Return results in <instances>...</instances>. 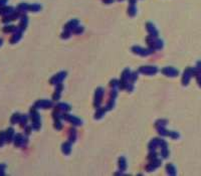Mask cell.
Masks as SVG:
<instances>
[{"instance_id": "1", "label": "cell", "mask_w": 201, "mask_h": 176, "mask_svg": "<svg viewBox=\"0 0 201 176\" xmlns=\"http://www.w3.org/2000/svg\"><path fill=\"white\" fill-rule=\"evenodd\" d=\"M30 119H31V126L34 130H39L40 127H41V123H40V115L39 113L37 112L36 108L32 107L30 109Z\"/></svg>"}, {"instance_id": "2", "label": "cell", "mask_w": 201, "mask_h": 176, "mask_svg": "<svg viewBox=\"0 0 201 176\" xmlns=\"http://www.w3.org/2000/svg\"><path fill=\"white\" fill-rule=\"evenodd\" d=\"M130 75H131V72H130L129 69H125L124 72H122V77H121V79L119 82V88L121 90H126L128 84L130 83Z\"/></svg>"}, {"instance_id": "3", "label": "cell", "mask_w": 201, "mask_h": 176, "mask_svg": "<svg viewBox=\"0 0 201 176\" xmlns=\"http://www.w3.org/2000/svg\"><path fill=\"white\" fill-rule=\"evenodd\" d=\"M132 51H133L134 53H136V55H142V56H146V55H152L153 53H154V49L152 48H141V46H138V45H135L131 49Z\"/></svg>"}, {"instance_id": "4", "label": "cell", "mask_w": 201, "mask_h": 176, "mask_svg": "<svg viewBox=\"0 0 201 176\" xmlns=\"http://www.w3.org/2000/svg\"><path fill=\"white\" fill-rule=\"evenodd\" d=\"M158 72V67H153V65H143V67H139L138 72L143 75H147V76H153L156 75Z\"/></svg>"}, {"instance_id": "5", "label": "cell", "mask_w": 201, "mask_h": 176, "mask_svg": "<svg viewBox=\"0 0 201 176\" xmlns=\"http://www.w3.org/2000/svg\"><path fill=\"white\" fill-rule=\"evenodd\" d=\"M61 119L65 120L67 122H70V124H72V125H75V126H80L82 124V120L77 118V117H75V116H72V115H70V114H67V112L61 114Z\"/></svg>"}, {"instance_id": "6", "label": "cell", "mask_w": 201, "mask_h": 176, "mask_svg": "<svg viewBox=\"0 0 201 176\" xmlns=\"http://www.w3.org/2000/svg\"><path fill=\"white\" fill-rule=\"evenodd\" d=\"M13 142H14L15 147H24V146H26L27 142H28L27 136H26V137H24V136H23L22 134H20V133L16 134V135L14 136Z\"/></svg>"}, {"instance_id": "7", "label": "cell", "mask_w": 201, "mask_h": 176, "mask_svg": "<svg viewBox=\"0 0 201 176\" xmlns=\"http://www.w3.org/2000/svg\"><path fill=\"white\" fill-rule=\"evenodd\" d=\"M104 97V89L103 88H98L94 94V106L96 108H99L102 104Z\"/></svg>"}, {"instance_id": "8", "label": "cell", "mask_w": 201, "mask_h": 176, "mask_svg": "<svg viewBox=\"0 0 201 176\" xmlns=\"http://www.w3.org/2000/svg\"><path fill=\"white\" fill-rule=\"evenodd\" d=\"M33 107H35L36 109H49V108L53 107V104L51 101L48 100H39L35 102Z\"/></svg>"}, {"instance_id": "9", "label": "cell", "mask_w": 201, "mask_h": 176, "mask_svg": "<svg viewBox=\"0 0 201 176\" xmlns=\"http://www.w3.org/2000/svg\"><path fill=\"white\" fill-rule=\"evenodd\" d=\"M67 77V72H58V74H56L55 76H53V77L50 79V81H49V83L51 84H60L61 82L65 79V77Z\"/></svg>"}, {"instance_id": "10", "label": "cell", "mask_w": 201, "mask_h": 176, "mask_svg": "<svg viewBox=\"0 0 201 176\" xmlns=\"http://www.w3.org/2000/svg\"><path fill=\"white\" fill-rule=\"evenodd\" d=\"M160 166H161V160L158 158H156V159H154V160L150 161V163L146 166V170L149 171V172H151V171H154L155 169L159 168Z\"/></svg>"}, {"instance_id": "11", "label": "cell", "mask_w": 201, "mask_h": 176, "mask_svg": "<svg viewBox=\"0 0 201 176\" xmlns=\"http://www.w3.org/2000/svg\"><path fill=\"white\" fill-rule=\"evenodd\" d=\"M161 72H162L163 75H165V76L167 77H176L177 75H178V70L176 69H174V67H164V69L161 70Z\"/></svg>"}, {"instance_id": "12", "label": "cell", "mask_w": 201, "mask_h": 176, "mask_svg": "<svg viewBox=\"0 0 201 176\" xmlns=\"http://www.w3.org/2000/svg\"><path fill=\"white\" fill-rule=\"evenodd\" d=\"M161 147V156L163 157V159H166L169 156V150H168V144L165 140H161L160 143Z\"/></svg>"}, {"instance_id": "13", "label": "cell", "mask_w": 201, "mask_h": 176, "mask_svg": "<svg viewBox=\"0 0 201 176\" xmlns=\"http://www.w3.org/2000/svg\"><path fill=\"white\" fill-rule=\"evenodd\" d=\"M22 32H23V30L22 29H20L19 27L16 29V31L15 32H13V34H12V36H11V38H10V43L11 44H14V43H16V42H18L21 39V37H22Z\"/></svg>"}, {"instance_id": "14", "label": "cell", "mask_w": 201, "mask_h": 176, "mask_svg": "<svg viewBox=\"0 0 201 176\" xmlns=\"http://www.w3.org/2000/svg\"><path fill=\"white\" fill-rule=\"evenodd\" d=\"M146 29H147L149 35L154 36V37H158V30L156 29L155 25H153V23H151V22L146 23Z\"/></svg>"}, {"instance_id": "15", "label": "cell", "mask_w": 201, "mask_h": 176, "mask_svg": "<svg viewBox=\"0 0 201 176\" xmlns=\"http://www.w3.org/2000/svg\"><path fill=\"white\" fill-rule=\"evenodd\" d=\"M63 90V84H56V88H55V92L53 95V101H58L60 99V95H61V92Z\"/></svg>"}, {"instance_id": "16", "label": "cell", "mask_w": 201, "mask_h": 176, "mask_svg": "<svg viewBox=\"0 0 201 176\" xmlns=\"http://www.w3.org/2000/svg\"><path fill=\"white\" fill-rule=\"evenodd\" d=\"M79 24H80L79 20H77V19H72V20L68 21L67 24L65 25V30H70V31H72L75 27L79 26Z\"/></svg>"}, {"instance_id": "17", "label": "cell", "mask_w": 201, "mask_h": 176, "mask_svg": "<svg viewBox=\"0 0 201 176\" xmlns=\"http://www.w3.org/2000/svg\"><path fill=\"white\" fill-rule=\"evenodd\" d=\"M161 140H162V139H160V138H154V139H153L150 143H149V145H148L149 150H150V151L156 150V148H158L160 146Z\"/></svg>"}, {"instance_id": "18", "label": "cell", "mask_w": 201, "mask_h": 176, "mask_svg": "<svg viewBox=\"0 0 201 176\" xmlns=\"http://www.w3.org/2000/svg\"><path fill=\"white\" fill-rule=\"evenodd\" d=\"M14 136H15V133H14V129L13 128H8L5 132V137H6V142L7 143H11L14 139Z\"/></svg>"}, {"instance_id": "19", "label": "cell", "mask_w": 201, "mask_h": 176, "mask_svg": "<svg viewBox=\"0 0 201 176\" xmlns=\"http://www.w3.org/2000/svg\"><path fill=\"white\" fill-rule=\"evenodd\" d=\"M61 150L65 155H70V152H72V142L70 141H67V142H65L61 146Z\"/></svg>"}, {"instance_id": "20", "label": "cell", "mask_w": 201, "mask_h": 176, "mask_svg": "<svg viewBox=\"0 0 201 176\" xmlns=\"http://www.w3.org/2000/svg\"><path fill=\"white\" fill-rule=\"evenodd\" d=\"M27 23H28L27 16L25 15V14H22V15H21V17H20V22H19V25H18V27H19L20 29H22V30L26 29Z\"/></svg>"}, {"instance_id": "21", "label": "cell", "mask_w": 201, "mask_h": 176, "mask_svg": "<svg viewBox=\"0 0 201 176\" xmlns=\"http://www.w3.org/2000/svg\"><path fill=\"white\" fill-rule=\"evenodd\" d=\"M119 169L121 172H124L125 170L127 169V161H126V158L123 156H121L119 158Z\"/></svg>"}, {"instance_id": "22", "label": "cell", "mask_w": 201, "mask_h": 176, "mask_svg": "<svg viewBox=\"0 0 201 176\" xmlns=\"http://www.w3.org/2000/svg\"><path fill=\"white\" fill-rule=\"evenodd\" d=\"M56 109H58L60 112H68L70 111V106L67 105V104H65V103H58V105L55 106Z\"/></svg>"}, {"instance_id": "23", "label": "cell", "mask_w": 201, "mask_h": 176, "mask_svg": "<svg viewBox=\"0 0 201 176\" xmlns=\"http://www.w3.org/2000/svg\"><path fill=\"white\" fill-rule=\"evenodd\" d=\"M105 113H106V108H97V112L96 114H94V119L99 120L101 118H103L104 116H105Z\"/></svg>"}, {"instance_id": "24", "label": "cell", "mask_w": 201, "mask_h": 176, "mask_svg": "<svg viewBox=\"0 0 201 176\" xmlns=\"http://www.w3.org/2000/svg\"><path fill=\"white\" fill-rule=\"evenodd\" d=\"M13 8L12 7H6V6H2L0 7V15H8V14H10L11 12H13Z\"/></svg>"}, {"instance_id": "25", "label": "cell", "mask_w": 201, "mask_h": 176, "mask_svg": "<svg viewBox=\"0 0 201 176\" xmlns=\"http://www.w3.org/2000/svg\"><path fill=\"white\" fill-rule=\"evenodd\" d=\"M68 138L70 142H75L77 140V130L75 128H70L68 130Z\"/></svg>"}, {"instance_id": "26", "label": "cell", "mask_w": 201, "mask_h": 176, "mask_svg": "<svg viewBox=\"0 0 201 176\" xmlns=\"http://www.w3.org/2000/svg\"><path fill=\"white\" fill-rule=\"evenodd\" d=\"M17 28L18 27L15 26V25H5L3 27V32H5V33H13V32L16 31Z\"/></svg>"}, {"instance_id": "27", "label": "cell", "mask_w": 201, "mask_h": 176, "mask_svg": "<svg viewBox=\"0 0 201 176\" xmlns=\"http://www.w3.org/2000/svg\"><path fill=\"white\" fill-rule=\"evenodd\" d=\"M157 132L159 134L160 136H162V137H166V136L169 135V131L166 130V128H165V126H161V127H157Z\"/></svg>"}, {"instance_id": "28", "label": "cell", "mask_w": 201, "mask_h": 176, "mask_svg": "<svg viewBox=\"0 0 201 176\" xmlns=\"http://www.w3.org/2000/svg\"><path fill=\"white\" fill-rule=\"evenodd\" d=\"M20 117H21V115L19 114V113H14V114L11 116V118H10V122H11V124H17V123H19V120H20Z\"/></svg>"}, {"instance_id": "29", "label": "cell", "mask_w": 201, "mask_h": 176, "mask_svg": "<svg viewBox=\"0 0 201 176\" xmlns=\"http://www.w3.org/2000/svg\"><path fill=\"white\" fill-rule=\"evenodd\" d=\"M166 171H167V173L169 175H175L176 174V169H175L174 167V165H172L171 163H169V164H167L166 165Z\"/></svg>"}, {"instance_id": "30", "label": "cell", "mask_w": 201, "mask_h": 176, "mask_svg": "<svg viewBox=\"0 0 201 176\" xmlns=\"http://www.w3.org/2000/svg\"><path fill=\"white\" fill-rule=\"evenodd\" d=\"M27 121H28V116H26V115H21L20 120H19V125H20V127L24 128V127L27 125Z\"/></svg>"}, {"instance_id": "31", "label": "cell", "mask_w": 201, "mask_h": 176, "mask_svg": "<svg viewBox=\"0 0 201 176\" xmlns=\"http://www.w3.org/2000/svg\"><path fill=\"white\" fill-rule=\"evenodd\" d=\"M115 100H116V99H113V98L109 99L107 105H106V110H107V111H110V110H112L113 108H114V106H115Z\"/></svg>"}, {"instance_id": "32", "label": "cell", "mask_w": 201, "mask_h": 176, "mask_svg": "<svg viewBox=\"0 0 201 176\" xmlns=\"http://www.w3.org/2000/svg\"><path fill=\"white\" fill-rule=\"evenodd\" d=\"M41 9V6L39 4H29L28 6V11H33V12H37Z\"/></svg>"}, {"instance_id": "33", "label": "cell", "mask_w": 201, "mask_h": 176, "mask_svg": "<svg viewBox=\"0 0 201 176\" xmlns=\"http://www.w3.org/2000/svg\"><path fill=\"white\" fill-rule=\"evenodd\" d=\"M136 6H135V4H130L129 6V9H128V14H129L130 16H135L136 15Z\"/></svg>"}, {"instance_id": "34", "label": "cell", "mask_w": 201, "mask_h": 176, "mask_svg": "<svg viewBox=\"0 0 201 176\" xmlns=\"http://www.w3.org/2000/svg\"><path fill=\"white\" fill-rule=\"evenodd\" d=\"M28 6H29V4L20 3L19 5L17 6V10L20 11V12H25V11H28Z\"/></svg>"}, {"instance_id": "35", "label": "cell", "mask_w": 201, "mask_h": 176, "mask_svg": "<svg viewBox=\"0 0 201 176\" xmlns=\"http://www.w3.org/2000/svg\"><path fill=\"white\" fill-rule=\"evenodd\" d=\"M162 48H163V41L161 40V39L156 37L155 42H154V48L155 49H161Z\"/></svg>"}, {"instance_id": "36", "label": "cell", "mask_w": 201, "mask_h": 176, "mask_svg": "<svg viewBox=\"0 0 201 176\" xmlns=\"http://www.w3.org/2000/svg\"><path fill=\"white\" fill-rule=\"evenodd\" d=\"M167 120L166 119H160V120H158L157 122H155V127L157 128V127H161V126H165L166 127L167 125Z\"/></svg>"}, {"instance_id": "37", "label": "cell", "mask_w": 201, "mask_h": 176, "mask_svg": "<svg viewBox=\"0 0 201 176\" xmlns=\"http://www.w3.org/2000/svg\"><path fill=\"white\" fill-rule=\"evenodd\" d=\"M54 128H55L56 130H61L63 124H61V122H60V118L54 119Z\"/></svg>"}, {"instance_id": "38", "label": "cell", "mask_w": 201, "mask_h": 176, "mask_svg": "<svg viewBox=\"0 0 201 176\" xmlns=\"http://www.w3.org/2000/svg\"><path fill=\"white\" fill-rule=\"evenodd\" d=\"M137 79H138V74H137V72H131V75H130V79H129L130 83L134 84L135 82L137 81Z\"/></svg>"}, {"instance_id": "39", "label": "cell", "mask_w": 201, "mask_h": 176, "mask_svg": "<svg viewBox=\"0 0 201 176\" xmlns=\"http://www.w3.org/2000/svg\"><path fill=\"white\" fill-rule=\"evenodd\" d=\"M6 142V137H5V132H0V147H2L4 145V143Z\"/></svg>"}, {"instance_id": "40", "label": "cell", "mask_w": 201, "mask_h": 176, "mask_svg": "<svg viewBox=\"0 0 201 176\" xmlns=\"http://www.w3.org/2000/svg\"><path fill=\"white\" fill-rule=\"evenodd\" d=\"M158 157V155H157V153H156V151L155 150H153V151H150V153H149V155H148V160H154V159H156Z\"/></svg>"}, {"instance_id": "41", "label": "cell", "mask_w": 201, "mask_h": 176, "mask_svg": "<svg viewBox=\"0 0 201 176\" xmlns=\"http://www.w3.org/2000/svg\"><path fill=\"white\" fill-rule=\"evenodd\" d=\"M70 35H72V31H70V30H65L61 33V37H63V39H67V38H70Z\"/></svg>"}, {"instance_id": "42", "label": "cell", "mask_w": 201, "mask_h": 176, "mask_svg": "<svg viewBox=\"0 0 201 176\" xmlns=\"http://www.w3.org/2000/svg\"><path fill=\"white\" fill-rule=\"evenodd\" d=\"M110 87L112 89H116L117 87H119V81L118 79H112L110 82Z\"/></svg>"}, {"instance_id": "43", "label": "cell", "mask_w": 201, "mask_h": 176, "mask_svg": "<svg viewBox=\"0 0 201 176\" xmlns=\"http://www.w3.org/2000/svg\"><path fill=\"white\" fill-rule=\"evenodd\" d=\"M32 129H33V128H32V126H27V125L25 126L24 127V133H25V135H26V136L29 135V134L31 133Z\"/></svg>"}, {"instance_id": "44", "label": "cell", "mask_w": 201, "mask_h": 176, "mask_svg": "<svg viewBox=\"0 0 201 176\" xmlns=\"http://www.w3.org/2000/svg\"><path fill=\"white\" fill-rule=\"evenodd\" d=\"M72 31H74L75 34H80L82 31H84V27H82V26H80V25H79V26L75 27V29L72 30Z\"/></svg>"}, {"instance_id": "45", "label": "cell", "mask_w": 201, "mask_h": 176, "mask_svg": "<svg viewBox=\"0 0 201 176\" xmlns=\"http://www.w3.org/2000/svg\"><path fill=\"white\" fill-rule=\"evenodd\" d=\"M188 81H189V72H187V70H186V72H185V75H184L183 79H182V82H183V84H188Z\"/></svg>"}, {"instance_id": "46", "label": "cell", "mask_w": 201, "mask_h": 176, "mask_svg": "<svg viewBox=\"0 0 201 176\" xmlns=\"http://www.w3.org/2000/svg\"><path fill=\"white\" fill-rule=\"evenodd\" d=\"M5 168H6L5 164H0V175H4V174H5V172H4Z\"/></svg>"}, {"instance_id": "47", "label": "cell", "mask_w": 201, "mask_h": 176, "mask_svg": "<svg viewBox=\"0 0 201 176\" xmlns=\"http://www.w3.org/2000/svg\"><path fill=\"white\" fill-rule=\"evenodd\" d=\"M168 136H170L172 139H177V138L179 137V135L176 132H169V135H168Z\"/></svg>"}, {"instance_id": "48", "label": "cell", "mask_w": 201, "mask_h": 176, "mask_svg": "<svg viewBox=\"0 0 201 176\" xmlns=\"http://www.w3.org/2000/svg\"><path fill=\"white\" fill-rule=\"evenodd\" d=\"M7 1H8V0H0V7L5 6V4H6Z\"/></svg>"}, {"instance_id": "49", "label": "cell", "mask_w": 201, "mask_h": 176, "mask_svg": "<svg viewBox=\"0 0 201 176\" xmlns=\"http://www.w3.org/2000/svg\"><path fill=\"white\" fill-rule=\"evenodd\" d=\"M114 1V0H104V2H105V3H112V2Z\"/></svg>"}, {"instance_id": "50", "label": "cell", "mask_w": 201, "mask_h": 176, "mask_svg": "<svg viewBox=\"0 0 201 176\" xmlns=\"http://www.w3.org/2000/svg\"><path fill=\"white\" fill-rule=\"evenodd\" d=\"M2 43H3V39H2V38H0V46L2 45Z\"/></svg>"}, {"instance_id": "51", "label": "cell", "mask_w": 201, "mask_h": 176, "mask_svg": "<svg viewBox=\"0 0 201 176\" xmlns=\"http://www.w3.org/2000/svg\"><path fill=\"white\" fill-rule=\"evenodd\" d=\"M119 1H122V0H119Z\"/></svg>"}]
</instances>
